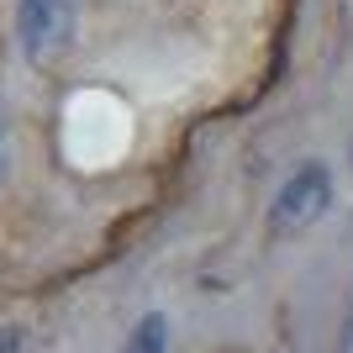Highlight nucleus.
<instances>
[{
  "label": "nucleus",
  "instance_id": "nucleus-1",
  "mask_svg": "<svg viewBox=\"0 0 353 353\" xmlns=\"http://www.w3.org/2000/svg\"><path fill=\"white\" fill-rule=\"evenodd\" d=\"M327 206H332V169L322 159H306L269 201V232L274 237L306 232L311 221L327 216Z\"/></svg>",
  "mask_w": 353,
  "mask_h": 353
},
{
  "label": "nucleus",
  "instance_id": "nucleus-2",
  "mask_svg": "<svg viewBox=\"0 0 353 353\" xmlns=\"http://www.w3.org/2000/svg\"><path fill=\"white\" fill-rule=\"evenodd\" d=\"M79 0H16V48L27 63H53L74 43Z\"/></svg>",
  "mask_w": 353,
  "mask_h": 353
},
{
  "label": "nucleus",
  "instance_id": "nucleus-3",
  "mask_svg": "<svg viewBox=\"0 0 353 353\" xmlns=\"http://www.w3.org/2000/svg\"><path fill=\"white\" fill-rule=\"evenodd\" d=\"M121 353H169V316H163V311H148L143 322L127 332Z\"/></svg>",
  "mask_w": 353,
  "mask_h": 353
},
{
  "label": "nucleus",
  "instance_id": "nucleus-4",
  "mask_svg": "<svg viewBox=\"0 0 353 353\" xmlns=\"http://www.w3.org/2000/svg\"><path fill=\"white\" fill-rule=\"evenodd\" d=\"M0 179H6V105H0Z\"/></svg>",
  "mask_w": 353,
  "mask_h": 353
}]
</instances>
